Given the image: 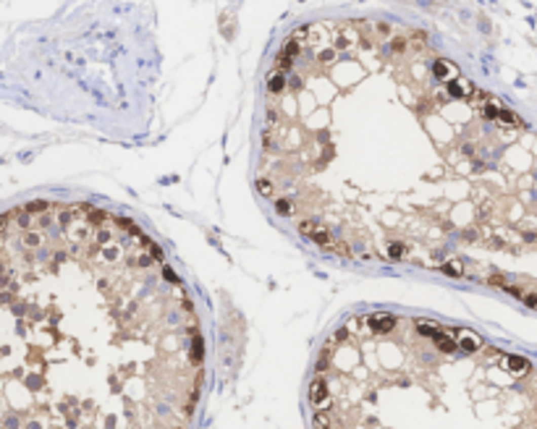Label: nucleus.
I'll return each mask as SVG.
<instances>
[{"instance_id":"3","label":"nucleus","mask_w":537,"mask_h":429,"mask_svg":"<svg viewBox=\"0 0 537 429\" xmlns=\"http://www.w3.org/2000/svg\"><path fill=\"white\" fill-rule=\"evenodd\" d=\"M367 322H370V327L380 335H386L396 327V317L393 314H372V317H367Z\"/></svg>"},{"instance_id":"4","label":"nucleus","mask_w":537,"mask_h":429,"mask_svg":"<svg viewBox=\"0 0 537 429\" xmlns=\"http://www.w3.org/2000/svg\"><path fill=\"white\" fill-rule=\"evenodd\" d=\"M506 366H509L511 374H516V377H521V374L529 372V361H527L524 356H509V359H506Z\"/></svg>"},{"instance_id":"6","label":"nucleus","mask_w":537,"mask_h":429,"mask_svg":"<svg viewBox=\"0 0 537 429\" xmlns=\"http://www.w3.org/2000/svg\"><path fill=\"white\" fill-rule=\"evenodd\" d=\"M521 301H524L527 306H532V309H537V293H524V298H521Z\"/></svg>"},{"instance_id":"2","label":"nucleus","mask_w":537,"mask_h":429,"mask_svg":"<svg viewBox=\"0 0 537 429\" xmlns=\"http://www.w3.org/2000/svg\"><path fill=\"white\" fill-rule=\"evenodd\" d=\"M453 335H456V343L462 346L464 351H480V348H485L482 340H480V335L472 332V330H456Z\"/></svg>"},{"instance_id":"1","label":"nucleus","mask_w":537,"mask_h":429,"mask_svg":"<svg viewBox=\"0 0 537 429\" xmlns=\"http://www.w3.org/2000/svg\"><path fill=\"white\" fill-rule=\"evenodd\" d=\"M310 401L312 406L317 408H328V385H325V379H322V374H317L312 382H310Z\"/></svg>"},{"instance_id":"5","label":"nucleus","mask_w":537,"mask_h":429,"mask_svg":"<svg viewBox=\"0 0 537 429\" xmlns=\"http://www.w3.org/2000/svg\"><path fill=\"white\" fill-rule=\"evenodd\" d=\"M440 270L456 275V278H462V275H464V265L462 262H446V265H440Z\"/></svg>"}]
</instances>
